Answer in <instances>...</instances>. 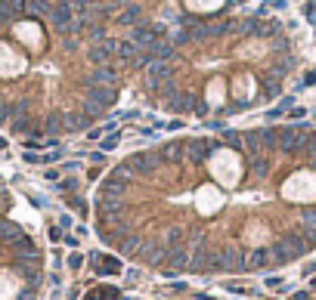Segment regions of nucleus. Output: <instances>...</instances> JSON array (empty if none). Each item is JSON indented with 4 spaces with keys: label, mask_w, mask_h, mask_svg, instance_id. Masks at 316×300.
Returning <instances> with one entry per match:
<instances>
[{
    "label": "nucleus",
    "mask_w": 316,
    "mask_h": 300,
    "mask_svg": "<svg viewBox=\"0 0 316 300\" xmlns=\"http://www.w3.org/2000/svg\"><path fill=\"white\" fill-rule=\"evenodd\" d=\"M171 300H186V297H171ZM192 300H211V297H201V294H192Z\"/></svg>",
    "instance_id": "2"
},
{
    "label": "nucleus",
    "mask_w": 316,
    "mask_h": 300,
    "mask_svg": "<svg viewBox=\"0 0 316 300\" xmlns=\"http://www.w3.org/2000/svg\"><path fill=\"white\" fill-rule=\"evenodd\" d=\"M93 214L106 248L149 272H279L316 254V127H214L127 152Z\"/></svg>",
    "instance_id": "1"
},
{
    "label": "nucleus",
    "mask_w": 316,
    "mask_h": 300,
    "mask_svg": "<svg viewBox=\"0 0 316 300\" xmlns=\"http://www.w3.org/2000/svg\"><path fill=\"white\" fill-rule=\"evenodd\" d=\"M7 149V139H0V152H4Z\"/></svg>",
    "instance_id": "3"
}]
</instances>
